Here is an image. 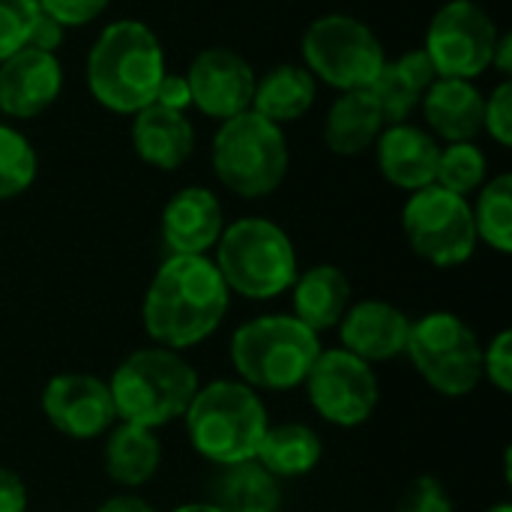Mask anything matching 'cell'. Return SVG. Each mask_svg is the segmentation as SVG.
<instances>
[{"mask_svg":"<svg viewBox=\"0 0 512 512\" xmlns=\"http://www.w3.org/2000/svg\"><path fill=\"white\" fill-rule=\"evenodd\" d=\"M231 291L207 255H168L141 303L144 333L171 351H189L225 321Z\"/></svg>","mask_w":512,"mask_h":512,"instance_id":"6da1fadb","label":"cell"},{"mask_svg":"<svg viewBox=\"0 0 512 512\" xmlns=\"http://www.w3.org/2000/svg\"><path fill=\"white\" fill-rule=\"evenodd\" d=\"M162 78V42L135 18L108 24L87 54V87L93 99L114 114H138L153 105Z\"/></svg>","mask_w":512,"mask_h":512,"instance_id":"7a4b0ae2","label":"cell"},{"mask_svg":"<svg viewBox=\"0 0 512 512\" xmlns=\"http://www.w3.org/2000/svg\"><path fill=\"white\" fill-rule=\"evenodd\" d=\"M183 423L192 450L201 459L228 468L255 459L270 417L258 390L246 387L237 378H222L198 387L183 414Z\"/></svg>","mask_w":512,"mask_h":512,"instance_id":"3957f363","label":"cell"},{"mask_svg":"<svg viewBox=\"0 0 512 512\" xmlns=\"http://www.w3.org/2000/svg\"><path fill=\"white\" fill-rule=\"evenodd\" d=\"M198 387V375L180 357V351L162 345L132 351L120 360L108 381L117 420L153 432L183 420Z\"/></svg>","mask_w":512,"mask_h":512,"instance_id":"277c9868","label":"cell"},{"mask_svg":"<svg viewBox=\"0 0 512 512\" xmlns=\"http://www.w3.org/2000/svg\"><path fill=\"white\" fill-rule=\"evenodd\" d=\"M228 351L237 381L264 393H288L303 387L321 339L294 315H261L234 330Z\"/></svg>","mask_w":512,"mask_h":512,"instance_id":"5b68a950","label":"cell"},{"mask_svg":"<svg viewBox=\"0 0 512 512\" xmlns=\"http://www.w3.org/2000/svg\"><path fill=\"white\" fill-rule=\"evenodd\" d=\"M216 249V270L231 294L246 300H273L291 291L297 279V249L291 237L270 219L246 216L231 222Z\"/></svg>","mask_w":512,"mask_h":512,"instance_id":"8992f818","label":"cell"},{"mask_svg":"<svg viewBox=\"0 0 512 512\" xmlns=\"http://www.w3.org/2000/svg\"><path fill=\"white\" fill-rule=\"evenodd\" d=\"M210 156L219 183L240 198L273 195L288 174V144L282 126L252 108L222 120Z\"/></svg>","mask_w":512,"mask_h":512,"instance_id":"52a82bcc","label":"cell"},{"mask_svg":"<svg viewBox=\"0 0 512 512\" xmlns=\"http://www.w3.org/2000/svg\"><path fill=\"white\" fill-rule=\"evenodd\" d=\"M405 354L420 378L447 399H465L483 381V342L456 312L438 309L411 321Z\"/></svg>","mask_w":512,"mask_h":512,"instance_id":"ba28073f","label":"cell"},{"mask_svg":"<svg viewBox=\"0 0 512 512\" xmlns=\"http://www.w3.org/2000/svg\"><path fill=\"white\" fill-rule=\"evenodd\" d=\"M303 60L315 78L348 93L366 90L384 69L387 54L369 24L345 12H330L315 18L303 33Z\"/></svg>","mask_w":512,"mask_h":512,"instance_id":"9c48e42d","label":"cell"},{"mask_svg":"<svg viewBox=\"0 0 512 512\" xmlns=\"http://www.w3.org/2000/svg\"><path fill=\"white\" fill-rule=\"evenodd\" d=\"M408 246L432 267H459L477 252V228L468 198L441 189L438 183L411 192L402 210Z\"/></svg>","mask_w":512,"mask_h":512,"instance_id":"30bf717a","label":"cell"},{"mask_svg":"<svg viewBox=\"0 0 512 512\" xmlns=\"http://www.w3.org/2000/svg\"><path fill=\"white\" fill-rule=\"evenodd\" d=\"M303 387L312 411L339 429L369 423L381 399L375 369L345 348H321Z\"/></svg>","mask_w":512,"mask_h":512,"instance_id":"8fae6325","label":"cell"},{"mask_svg":"<svg viewBox=\"0 0 512 512\" xmlns=\"http://www.w3.org/2000/svg\"><path fill=\"white\" fill-rule=\"evenodd\" d=\"M495 42L498 27L480 3L450 0L429 21L423 51L429 54L438 78L474 81L492 66Z\"/></svg>","mask_w":512,"mask_h":512,"instance_id":"7c38bea8","label":"cell"},{"mask_svg":"<svg viewBox=\"0 0 512 512\" xmlns=\"http://www.w3.org/2000/svg\"><path fill=\"white\" fill-rule=\"evenodd\" d=\"M42 414L54 432L72 441L102 438L117 423L108 381L90 372L54 375L42 390Z\"/></svg>","mask_w":512,"mask_h":512,"instance_id":"4fadbf2b","label":"cell"},{"mask_svg":"<svg viewBox=\"0 0 512 512\" xmlns=\"http://www.w3.org/2000/svg\"><path fill=\"white\" fill-rule=\"evenodd\" d=\"M255 69L231 48H204L186 72V84L192 93V105L213 117L231 120L252 108L255 96Z\"/></svg>","mask_w":512,"mask_h":512,"instance_id":"5bb4252c","label":"cell"},{"mask_svg":"<svg viewBox=\"0 0 512 512\" xmlns=\"http://www.w3.org/2000/svg\"><path fill=\"white\" fill-rule=\"evenodd\" d=\"M63 90V66L57 54L21 48L0 63V111L6 117L33 120L48 111Z\"/></svg>","mask_w":512,"mask_h":512,"instance_id":"9a60e30c","label":"cell"},{"mask_svg":"<svg viewBox=\"0 0 512 512\" xmlns=\"http://www.w3.org/2000/svg\"><path fill=\"white\" fill-rule=\"evenodd\" d=\"M336 330L342 342L339 348L372 366L405 354L411 318L387 300H360L348 306Z\"/></svg>","mask_w":512,"mask_h":512,"instance_id":"2e32d148","label":"cell"},{"mask_svg":"<svg viewBox=\"0 0 512 512\" xmlns=\"http://www.w3.org/2000/svg\"><path fill=\"white\" fill-rule=\"evenodd\" d=\"M225 231L219 198L204 186H186L162 210V240L171 255H207Z\"/></svg>","mask_w":512,"mask_h":512,"instance_id":"e0dca14e","label":"cell"},{"mask_svg":"<svg viewBox=\"0 0 512 512\" xmlns=\"http://www.w3.org/2000/svg\"><path fill=\"white\" fill-rule=\"evenodd\" d=\"M375 147H378V168L387 183L405 192H417L435 183L441 144L435 141L432 132L411 123H393L384 126Z\"/></svg>","mask_w":512,"mask_h":512,"instance_id":"ac0fdd59","label":"cell"},{"mask_svg":"<svg viewBox=\"0 0 512 512\" xmlns=\"http://www.w3.org/2000/svg\"><path fill=\"white\" fill-rule=\"evenodd\" d=\"M132 147L138 159L159 171H177L195 150V129L183 111L147 105L132 114Z\"/></svg>","mask_w":512,"mask_h":512,"instance_id":"d6986e66","label":"cell"},{"mask_svg":"<svg viewBox=\"0 0 512 512\" xmlns=\"http://www.w3.org/2000/svg\"><path fill=\"white\" fill-rule=\"evenodd\" d=\"M423 114L438 138L447 144L474 141L483 132V108L486 96L474 81L462 78H435V84L423 93Z\"/></svg>","mask_w":512,"mask_h":512,"instance_id":"ffe728a7","label":"cell"},{"mask_svg":"<svg viewBox=\"0 0 512 512\" xmlns=\"http://www.w3.org/2000/svg\"><path fill=\"white\" fill-rule=\"evenodd\" d=\"M294 318L303 321L312 333H324L339 327L342 315L351 306V279L336 264H315L297 273L291 285Z\"/></svg>","mask_w":512,"mask_h":512,"instance_id":"44dd1931","label":"cell"},{"mask_svg":"<svg viewBox=\"0 0 512 512\" xmlns=\"http://www.w3.org/2000/svg\"><path fill=\"white\" fill-rule=\"evenodd\" d=\"M438 72L423 48L405 51L399 60H387L384 69L375 75V81L366 87L372 99L378 102L384 123H405L408 114L420 105L423 93L435 84Z\"/></svg>","mask_w":512,"mask_h":512,"instance_id":"7402d4cb","label":"cell"},{"mask_svg":"<svg viewBox=\"0 0 512 512\" xmlns=\"http://www.w3.org/2000/svg\"><path fill=\"white\" fill-rule=\"evenodd\" d=\"M105 435L102 465L111 483L123 489H141L156 477L162 465V444L153 429L117 420Z\"/></svg>","mask_w":512,"mask_h":512,"instance_id":"603a6c76","label":"cell"},{"mask_svg":"<svg viewBox=\"0 0 512 512\" xmlns=\"http://www.w3.org/2000/svg\"><path fill=\"white\" fill-rule=\"evenodd\" d=\"M384 114L369 90H348L342 93L324 120V141L339 156H360L366 153L378 135L384 132Z\"/></svg>","mask_w":512,"mask_h":512,"instance_id":"cb8c5ba5","label":"cell"},{"mask_svg":"<svg viewBox=\"0 0 512 512\" xmlns=\"http://www.w3.org/2000/svg\"><path fill=\"white\" fill-rule=\"evenodd\" d=\"M315 96H318V78L306 66L279 63L261 81H255L252 111L282 126L300 120L315 105Z\"/></svg>","mask_w":512,"mask_h":512,"instance_id":"d4e9b609","label":"cell"},{"mask_svg":"<svg viewBox=\"0 0 512 512\" xmlns=\"http://www.w3.org/2000/svg\"><path fill=\"white\" fill-rule=\"evenodd\" d=\"M324 456V444L318 432L306 423H270L264 441L255 453V462L270 471L276 480L306 477L318 468Z\"/></svg>","mask_w":512,"mask_h":512,"instance_id":"484cf974","label":"cell"},{"mask_svg":"<svg viewBox=\"0 0 512 512\" xmlns=\"http://www.w3.org/2000/svg\"><path fill=\"white\" fill-rule=\"evenodd\" d=\"M213 504L222 512H279L282 489L279 480L252 459L222 468L213 483Z\"/></svg>","mask_w":512,"mask_h":512,"instance_id":"4316f807","label":"cell"},{"mask_svg":"<svg viewBox=\"0 0 512 512\" xmlns=\"http://www.w3.org/2000/svg\"><path fill=\"white\" fill-rule=\"evenodd\" d=\"M477 240L489 243V249L510 255L512 252V177L498 174L495 180L480 186V198L471 207Z\"/></svg>","mask_w":512,"mask_h":512,"instance_id":"83f0119b","label":"cell"},{"mask_svg":"<svg viewBox=\"0 0 512 512\" xmlns=\"http://www.w3.org/2000/svg\"><path fill=\"white\" fill-rule=\"evenodd\" d=\"M486 174H489L486 153L474 141H456L441 150L435 183L447 192L468 198L471 192H477L486 183Z\"/></svg>","mask_w":512,"mask_h":512,"instance_id":"f1b7e54d","label":"cell"},{"mask_svg":"<svg viewBox=\"0 0 512 512\" xmlns=\"http://www.w3.org/2000/svg\"><path fill=\"white\" fill-rule=\"evenodd\" d=\"M39 159L33 144L12 126L0 123V201L27 192L36 180Z\"/></svg>","mask_w":512,"mask_h":512,"instance_id":"f546056e","label":"cell"},{"mask_svg":"<svg viewBox=\"0 0 512 512\" xmlns=\"http://www.w3.org/2000/svg\"><path fill=\"white\" fill-rule=\"evenodd\" d=\"M36 12V0H0V63L24 48Z\"/></svg>","mask_w":512,"mask_h":512,"instance_id":"4dcf8cb0","label":"cell"},{"mask_svg":"<svg viewBox=\"0 0 512 512\" xmlns=\"http://www.w3.org/2000/svg\"><path fill=\"white\" fill-rule=\"evenodd\" d=\"M396 512H456L447 486L438 477H417L399 498Z\"/></svg>","mask_w":512,"mask_h":512,"instance_id":"1f68e13d","label":"cell"},{"mask_svg":"<svg viewBox=\"0 0 512 512\" xmlns=\"http://www.w3.org/2000/svg\"><path fill=\"white\" fill-rule=\"evenodd\" d=\"M483 378H489V384L501 393H512V333L501 330L489 348H483Z\"/></svg>","mask_w":512,"mask_h":512,"instance_id":"d6a6232c","label":"cell"},{"mask_svg":"<svg viewBox=\"0 0 512 512\" xmlns=\"http://www.w3.org/2000/svg\"><path fill=\"white\" fill-rule=\"evenodd\" d=\"M483 129L501 144V147H510L512 144V84L510 81H501L495 87V93L486 99V108H483Z\"/></svg>","mask_w":512,"mask_h":512,"instance_id":"836d02e7","label":"cell"},{"mask_svg":"<svg viewBox=\"0 0 512 512\" xmlns=\"http://www.w3.org/2000/svg\"><path fill=\"white\" fill-rule=\"evenodd\" d=\"M108 3L111 0H36V6L51 15L63 30L96 21L108 9Z\"/></svg>","mask_w":512,"mask_h":512,"instance_id":"e575fe53","label":"cell"},{"mask_svg":"<svg viewBox=\"0 0 512 512\" xmlns=\"http://www.w3.org/2000/svg\"><path fill=\"white\" fill-rule=\"evenodd\" d=\"M63 36H66V30H63L51 15H45V12L39 9V12H36V18H33V24H30V33H27L24 48L54 54V51L63 45Z\"/></svg>","mask_w":512,"mask_h":512,"instance_id":"d590c367","label":"cell"},{"mask_svg":"<svg viewBox=\"0 0 512 512\" xmlns=\"http://www.w3.org/2000/svg\"><path fill=\"white\" fill-rule=\"evenodd\" d=\"M153 105H162V108H171V111H186L192 105V93H189V84H186V75H168L162 78L159 90H156V102Z\"/></svg>","mask_w":512,"mask_h":512,"instance_id":"8d00e7d4","label":"cell"},{"mask_svg":"<svg viewBox=\"0 0 512 512\" xmlns=\"http://www.w3.org/2000/svg\"><path fill=\"white\" fill-rule=\"evenodd\" d=\"M0 512H27V486L9 468H0Z\"/></svg>","mask_w":512,"mask_h":512,"instance_id":"74e56055","label":"cell"},{"mask_svg":"<svg viewBox=\"0 0 512 512\" xmlns=\"http://www.w3.org/2000/svg\"><path fill=\"white\" fill-rule=\"evenodd\" d=\"M96 512H156V510H153L144 498L123 492V495H111L108 501H102Z\"/></svg>","mask_w":512,"mask_h":512,"instance_id":"f35d334b","label":"cell"},{"mask_svg":"<svg viewBox=\"0 0 512 512\" xmlns=\"http://www.w3.org/2000/svg\"><path fill=\"white\" fill-rule=\"evenodd\" d=\"M492 66H495L501 75H510L512 72V33H498L495 54H492Z\"/></svg>","mask_w":512,"mask_h":512,"instance_id":"ab89813d","label":"cell"},{"mask_svg":"<svg viewBox=\"0 0 512 512\" xmlns=\"http://www.w3.org/2000/svg\"><path fill=\"white\" fill-rule=\"evenodd\" d=\"M171 512H222L213 501H189V504H180Z\"/></svg>","mask_w":512,"mask_h":512,"instance_id":"60d3db41","label":"cell"},{"mask_svg":"<svg viewBox=\"0 0 512 512\" xmlns=\"http://www.w3.org/2000/svg\"><path fill=\"white\" fill-rule=\"evenodd\" d=\"M486 512H512V504H507V501H504V504H495V507H489Z\"/></svg>","mask_w":512,"mask_h":512,"instance_id":"b9f144b4","label":"cell"}]
</instances>
